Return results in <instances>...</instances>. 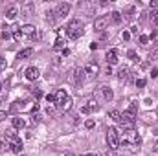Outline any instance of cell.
I'll use <instances>...</instances> for the list:
<instances>
[{
    "instance_id": "cell-1",
    "label": "cell",
    "mask_w": 158,
    "mask_h": 156,
    "mask_svg": "<svg viewBox=\"0 0 158 156\" xmlns=\"http://www.w3.org/2000/svg\"><path fill=\"white\" fill-rule=\"evenodd\" d=\"M142 143V136L131 129V130H125V132H119V145H127V147H138Z\"/></svg>"
},
{
    "instance_id": "cell-2",
    "label": "cell",
    "mask_w": 158,
    "mask_h": 156,
    "mask_svg": "<svg viewBox=\"0 0 158 156\" xmlns=\"http://www.w3.org/2000/svg\"><path fill=\"white\" fill-rule=\"evenodd\" d=\"M4 140L7 142V145H9V149H11L13 153L20 154V151H22V140L17 136V132H15L13 129L6 130V134H4Z\"/></svg>"
},
{
    "instance_id": "cell-3",
    "label": "cell",
    "mask_w": 158,
    "mask_h": 156,
    "mask_svg": "<svg viewBox=\"0 0 158 156\" xmlns=\"http://www.w3.org/2000/svg\"><path fill=\"white\" fill-rule=\"evenodd\" d=\"M66 35H68L72 40L79 39V37L83 35V22H81V20H77V18L70 20V22L66 24Z\"/></svg>"
},
{
    "instance_id": "cell-4",
    "label": "cell",
    "mask_w": 158,
    "mask_h": 156,
    "mask_svg": "<svg viewBox=\"0 0 158 156\" xmlns=\"http://www.w3.org/2000/svg\"><path fill=\"white\" fill-rule=\"evenodd\" d=\"M107 145L110 151L119 149V130L116 127H109L107 129Z\"/></svg>"
},
{
    "instance_id": "cell-5",
    "label": "cell",
    "mask_w": 158,
    "mask_h": 156,
    "mask_svg": "<svg viewBox=\"0 0 158 156\" xmlns=\"http://www.w3.org/2000/svg\"><path fill=\"white\" fill-rule=\"evenodd\" d=\"M119 123V129L125 132V130H131V129H134V123H136V116L132 114V112H123L121 114V119L118 121Z\"/></svg>"
},
{
    "instance_id": "cell-6",
    "label": "cell",
    "mask_w": 158,
    "mask_h": 156,
    "mask_svg": "<svg viewBox=\"0 0 158 156\" xmlns=\"http://www.w3.org/2000/svg\"><path fill=\"white\" fill-rule=\"evenodd\" d=\"M85 77V70L83 68H72L68 74H66V81L70 83V84H74V86H77L79 83L83 81Z\"/></svg>"
},
{
    "instance_id": "cell-7",
    "label": "cell",
    "mask_w": 158,
    "mask_h": 156,
    "mask_svg": "<svg viewBox=\"0 0 158 156\" xmlns=\"http://www.w3.org/2000/svg\"><path fill=\"white\" fill-rule=\"evenodd\" d=\"M83 70H85L86 77H98L99 76V64L98 63H86Z\"/></svg>"
},
{
    "instance_id": "cell-8",
    "label": "cell",
    "mask_w": 158,
    "mask_h": 156,
    "mask_svg": "<svg viewBox=\"0 0 158 156\" xmlns=\"http://www.w3.org/2000/svg\"><path fill=\"white\" fill-rule=\"evenodd\" d=\"M107 26H109V17H98L96 20H94V30L96 31H105L107 30Z\"/></svg>"
},
{
    "instance_id": "cell-9",
    "label": "cell",
    "mask_w": 158,
    "mask_h": 156,
    "mask_svg": "<svg viewBox=\"0 0 158 156\" xmlns=\"http://www.w3.org/2000/svg\"><path fill=\"white\" fill-rule=\"evenodd\" d=\"M96 110H99V105L96 103V99H88L86 105L81 107V112L83 114H90V112H96Z\"/></svg>"
},
{
    "instance_id": "cell-10",
    "label": "cell",
    "mask_w": 158,
    "mask_h": 156,
    "mask_svg": "<svg viewBox=\"0 0 158 156\" xmlns=\"http://www.w3.org/2000/svg\"><path fill=\"white\" fill-rule=\"evenodd\" d=\"M24 76H26L28 81H37L39 76H40V72H39V68H37V66H28V68L24 70Z\"/></svg>"
},
{
    "instance_id": "cell-11",
    "label": "cell",
    "mask_w": 158,
    "mask_h": 156,
    "mask_svg": "<svg viewBox=\"0 0 158 156\" xmlns=\"http://www.w3.org/2000/svg\"><path fill=\"white\" fill-rule=\"evenodd\" d=\"M33 9H35V4L31 2V0H26V2H22L20 4V13L22 15H33Z\"/></svg>"
},
{
    "instance_id": "cell-12",
    "label": "cell",
    "mask_w": 158,
    "mask_h": 156,
    "mask_svg": "<svg viewBox=\"0 0 158 156\" xmlns=\"http://www.w3.org/2000/svg\"><path fill=\"white\" fill-rule=\"evenodd\" d=\"M70 7H72V6H70L68 2H61V4L55 7V13H57V17H66V15L70 13Z\"/></svg>"
},
{
    "instance_id": "cell-13",
    "label": "cell",
    "mask_w": 158,
    "mask_h": 156,
    "mask_svg": "<svg viewBox=\"0 0 158 156\" xmlns=\"http://www.w3.org/2000/svg\"><path fill=\"white\" fill-rule=\"evenodd\" d=\"M37 30H35V26H31V24H24L22 28H20V33L22 35H26V37H31V39H35L37 37V33H35Z\"/></svg>"
},
{
    "instance_id": "cell-14",
    "label": "cell",
    "mask_w": 158,
    "mask_h": 156,
    "mask_svg": "<svg viewBox=\"0 0 158 156\" xmlns=\"http://www.w3.org/2000/svg\"><path fill=\"white\" fill-rule=\"evenodd\" d=\"M118 63V51L112 48V50H109L107 51V64L109 66H112V64H116Z\"/></svg>"
},
{
    "instance_id": "cell-15",
    "label": "cell",
    "mask_w": 158,
    "mask_h": 156,
    "mask_svg": "<svg viewBox=\"0 0 158 156\" xmlns=\"http://www.w3.org/2000/svg\"><path fill=\"white\" fill-rule=\"evenodd\" d=\"M20 13V9L17 7V6H11V7H7L6 9V17L9 18V20H13V18H17V15Z\"/></svg>"
},
{
    "instance_id": "cell-16",
    "label": "cell",
    "mask_w": 158,
    "mask_h": 156,
    "mask_svg": "<svg viewBox=\"0 0 158 156\" xmlns=\"http://www.w3.org/2000/svg\"><path fill=\"white\" fill-rule=\"evenodd\" d=\"M66 97H70L68 94H66V90H57L55 92V105H59V103H63Z\"/></svg>"
},
{
    "instance_id": "cell-17",
    "label": "cell",
    "mask_w": 158,
    "mask_h": 156,
    "mask_svg": "<svg viewBox=\"0 0 158 156\" xmlns=\"http://www.w3.org/2000/svg\"><path fill=\"white\" fill-rule=\"evenodd\" d=\"M59 110H70L72 109V97H66L63 103H59V105H55Z\"/></svg>"
},
{
    "instance_id": "cell-18",
    "label": "cell",
    "mask_w": 158,
    "mask_h": 156,
    "mask_svg": "<svg viewBox=\"0 0 158 156\" xmlns=\"http://www.w3.org/2000/svg\"><path fill=\"white\" fill-rule=\"evenodd\" d=\"M31 55H33V50H31V48H26V50H22V51L19 53V59L24 61V59H30Z\"/></svg>"
},
{
    "instance_id": "cell-19",
    "label": "cell",
    "mask_w": 158,
    "mask_h": 156,
    "mask_svg": "<svg viewBox=\"0 0 158 156\" xmlns=\"http://www.w3.org/2000/svg\"><path fill=\"white\" fill-rule=\"evenodd\" d=\"M101 92H103V97H105L107 101H112L114 94H112V90H110L109 86H101Z\"/></svg>"
},
{
    "instance_id": "cell-20",
    "label": "cell",
    "mask_w": 158,
    "mask_h": 156,
    "mask_svg": "<svg viewBox=\"0 0 158 156\" xmlns=\"http://www.w3.org/2000/svg\"><path fill=\"white\" fill-rule=\"evenodd\" d=\"M11 123H13V129H22V127H24V125H26V123H24V119H22V117H13V119H11Z\"/></svg>"
},
{
    "instance_id": "cell-21",
    "label": "cell",
    "mask_w": 158,
    "mask_h": 156,
    "mask_svg": "<svg viewBox=\"0 0 158 156\" xmlns=\"http://www.w3.org/2000/svg\"><path fill=\"white\" fill-rule=\"evenodd\" d=\"M109 20H110L112 24H119V22H121V13H119V11H112Z\"/></svg>"
},
{
    "instance_id": "cell-22",
    "label": "cell",
    "mask_w": 158,
    "mask_h": 156,
    "mask_svg": "<svg viewBox=\"0 0 158 156\" xmlns=\"http://www.w3.org/2000/svg\"><path fill=\"white\" fill-rule=\"evenodd\" d=\"M53 50H55V51H63V50H64V40H63V37H57Z\"/></svg>"
},
{
    "instance_id": "cell-23",
    "label": "cell",
    "mask_w": 158,
    "mask_h": 156,
    "mask_svg": "<svg viewBox=\"0 0 158 156\" xmlns=\"http://www.w3.org/2000/svg\"><path fill=\"white\" fill-rule=\"evenodd\" d=\"M109 117L118 123L119 119H121V112H119V110H110V112H109Z\"/></svg>"
},
{
    "instance_id": "cell-24",
    "label": "cell",
    "mask_w": 158,
    "mask_h": 156,
    "mask_svg": "<svg viewBox=\"0 0 158 156\" xmlns=\"http://www.w3.org/2000/svg\"><path fill=\"white\" fill-rule=\"evenodd\" d=\"M118 77H119V81H127V77H129V68H121L118 72Z\"/></svg>"
},
{
    "instance_id": "cell-25",
    "label": "cell",
    "mask_w": 158,
    "mask_h": 156,
    "mask_svg": "<svg viewBox=\"0 0 158 156\" xmlns=\"http://www.w3.org/2000/svg\"><path fill=\"white\" fill-rule=\"evenodd\" d=\"M134 15H136V9L131 6V7L127 9V13H125V18H129V20H131V18H134Z\"/></svg>"
},
{
    "instance_id": "cell-26",
    "label": "cell",
    "mask_w": 158,
    "mask_h": 156,
    "mask_svg": "<svg viewBox=\"0 0 158 156\" xmlns=\"http://www.w3.org/2000/svg\"><path fill=\"white\" fill-rule=\"evenodd\" d=\"M55 17H57V13H55V11H48V13H46V20H48V22H53V20H55Z\"/></svg>"
},
{
    "instance_id": "cell-27",
    "label": "cell",
    "mask_w": 158,
    "mask_h": 156,
    "mask_svg": "<svg viewBox=\"0 0 158 156\" xmlns=\"http://www.w3.org/2000/svg\"><path fill=\"white\" fill-rule=\"evenodd\" d=\"M9 149V145H7V142L4 140V138H0V153H4V151H7Z\"/></svg>"
},
{
    "instance_id": "cell-28",
    "label": "cell",
    "mask_w": 158,
    "mask_h": 156,
    "mask_svg": "<svg viewBox=\"0 0 158 156\" xmlns=\"http://www.w3.org/2000/svg\"><path fill=\"white\" fill-rule=\"evenodd\" d=\"M156 59H158V46L151 51V53H149V61H156Z\"/></svg>"
},
{
    "instance_id": "cell-29",
    "label": "cell",
    "mask_w": 158,
    "mask_h": 156,
    "mask_svg": "<svg viewBox=\"0 0 158 156\" xmlns=\"http://www.w3.org/2000/svg\"><path fill=\"white\" fill-rule=\"evenodd\" d=\"M127 57H129L131 61H138V55H136V51H134V50H129V53H127Z\"/></svg>"
},
{
    "instance_id": "cell-30",
    "label": "cell",
    "mask_w": 158,
    "mask_h": 156,
    "mask_svg": "<svg viewBox=\"0 0 158 156\" xmlns=\"http://www.w3.org/2000/svg\"><path fill=\"white\" fill-rule=\"evenodd\" d=\"M140 44H142V46H147V44H149V37H147V35H140Z\"/></svg>"
},
{
    "instance_id": "cell-31",
    "label": "cell",
    "mask_w": 158,
    "mask_h": 156,
    "mask_svg": "<svg viewBox=\"0 0 158 156\" xmlns=\"http://www.w3.org/2000/svg\"><path fill=\"white\" fill-rule=\"evenodd\" d=\"M85 127H86V129H94V127H96V121H94V119H86V121H85Z\"/></svg>"
},
{
    "instance_id": "cell-32",
    "label": "cell",
    "mask_w": 158,
    "mask_h": 156,
    "mask_svg": "<svg viewBox=\"0 0 158 156\" xmlns=\"http://www.w3.org/2000/svg\"><path fill=\"white\" fill-rule=\"evenodd\" d=\"M46 101H48V103H53V105H55V94H48V96H46Z\"/></svg>"
},
{
    "instance_id": "cell-33",
    "label": "cell",
    "mask_w": 158,
    "mask_h": 156,
    "mask_svg": "<svg viewBox=\"0 0 158 156\" xmlns=\"http://www.w3.org/2000/svg\"><path fill=\"white\" fill-rule=\"evenodd\" d=\"M6 66H7L6 59H4V57H0V72H2V70H6Z\"/></svg>"
},
{
    "instance_id": "cell-34",
    "label": "cell",
    "mask_w": 158,
    "mask_h": 156,
    "mask_svg": "<svg viewBox=\"0 0 158 156\" xmlns=\"http://www.w3.org/2000/svg\"><path fill=\"white\" fill-rule=\"evenodd\" d=\"M136 86H138V88H143V86H145V79H138V81H136Z\"/></svg>"
},
{
    "instance_id": "cell-35",
    "label": "cell",
    "mask_w": 158,
    "mask_h": 156,
    "mask_svg": "<svg viewBox=\"0 0 158 156\" xmlns=\"http://www.w3.org/2000/svg\"><path fill=\"white\" fill-rule=\"evenodd\" d=\"M121 39L129 40V39H131V31H123V33H121Z\"/></svg>"
},
{
    "instance_id": "cell-36",
    "label": "cell",
    "mask_w": 158,
    "mask_h": 156,
    "mask_svg": "<svg viewBox=\"0 0 158 156\" xmlns=\"http://www.w3.org/2000/svg\"><path fill=\"white\" fill-rule=\"evenodd\" d=\"M131 33H134V35H140V28H138V26H132V28H131Z\"/></svg>"
},
{
    "instance_id": "cell-37",
    "label": "cell",
    "mask_w": 158,
    "mask_h": 156,
    "mask_svg": "<svg viewBox=\"0 0 158 156\" xmlns=\"http://www.w3.org/2000/svg\"><path fill=\"white\" fill-rule=\"evenodd\" d=\"M149 76H151V77H153V79H155V77H158V68H153Z\"/></svg>"
},
{
    "instance_id": "cell-38",
    "label": "cell",
    "mask_w": 158,
    "mask_h": 156,
    "mask_svg": "<svg viewBox=\"0 0 158 156\" xmlns=\"http://www.w3.org/2000/svg\"><path fill=\"white\" fill-rule=\"evenodd\" d=\"M149 7H158V0H151L149 2Z\"/></svg>"
},
{
    "instance_id": "cell-39",
    "label": "cell",
    "mask_w": 158,
    "mask_h": 156,
    "mask_svg": "<svg viewBox=\"0 0 158 156\" xmlns=\"http://www.w3.org/2000/svg\"><path fill=\"white\" fill-rule=\"evenodd\" d=\"M2 39H9V31H7V28H6V31H2Z\"/></svg>"
},
{
    "instance_id": "cell-40",
    "label": "cell",
    "mask_w": 158,
    "mask_h": 156,
    "mask_svg": "<svg viewBox=\"0 0 158 156\" xmlns=\"http://www.w3.org/2000/svg\"><path fill=\"white\" fill-rule=\"evenodd\" d=\"M33 96H35V97H40V96H42V92H40V90H33Z\"/></svg>"
},
{
    "instance_id": "cell-41",
    "label": "cell",
    "mask_w": 158,
    "mask_h": 156,
    "mask_svg": "<svg viewBox=\"0 0 158 156\" xmlns=\"http://www.w3.org/2000/svg\"><path fill=\"white\" fill-rule=\"evenodd\" d=\"M6 117H7V116H6V112H4V110H0V121H4Z\"/></svg>"
},
{
    "instance_id": "cell-42",
    "label": "cell",
    "mask_w": 158,
    "mask_h": 156,
    "mask_svg": "<svg viewBox=\"0 0 158 156\" xmlns=\"http://www.w3.org/2000/svg\"><path fill=\"white\" fill-rule=\"evenodd\" d=\"M151 20H153V24H155V26H158V15H155V17H153Z\"/></svg>"
},
{
    "instance_id": "cell-43",
    "label": "cell",
    "mask_w": 158,
    "mask_h": 156,
    "mask_svg": "<svg viewBox=\"0 0 158 156\" xmlns=\"http://www.w3.org/2000/svg\"><path fill=\"white\" fill-rule=\"evenodd\" d=\"M140 66H142V68H147V66H149V61H143V63H142Z\"/></svg>"
},
{
    "instance_id": "cell-44",
    "label": "cell",
    "mask_w": 158,
    "mask_h": 156,
    "mask_svg": "<svg viewBox=\"0 0 158 156\" xmlns=\"http://www.w3.org/2000/svg\"><path fill=\"white\" fill-rule=\"evenodd\" d=\"M98 156H112V154H110V153L107 151V153H101V154H98Z\"/></svg>"
},
{
    "instance_id": "cell-45",
    "label": "cell",
    "mask_w": 158,
    "mask_h": 156,
    "mask_svg": "<svg viewBox=\"0 0 158 156\" xmlns=\"http://www.w3.org/2000/svg\"><path fill=\"white\" fill-rule=\"evenodd\" d=\"M153 149H155V153H158V140H156V143H155V147H153Z\"/></svg>"
},
{
    "instance_id": "cell-46",
    "label": "cell",
    "mask_w": 158,
    "mask_h": 156,
    "mask_svg": "<svg viewBox=\"0 0 158 156\" xmlns=\"http://www.w3.org/2000/svg\"><path fill=\"white\" fill-rule=\"evenodd\" d=\"M85 156H96V154H85Z\"/></svg>"
},
{
    "instance_id": "cell-47",
    "label": "cell",
    "mask_w": 158,
    "mask_h": 156,
    "mask_svg": "<svg viewBox=\"0 0 158 156\" xmlns=\"http://www.w3.org/2000/svg\"><path fill=\"white\" fill-rule=\"evenodd\" d=\"M0 94H2V84H0Z\"/></svg>"
},
{
    "instance_id": "cell-48",
    "label": "cell",
    "mask_w": 158,
    "mask_h": 156,
    "mask_svg": "<svg viewBox=\"0 0 158 156\" xmlns=\"http://www.w3.org/2000/svg\"><path fill=\"white\" fill-rule=\"evenodd\" d=\"M66 156H72V154H66Z\"/></svg>"
}]
</instances>
